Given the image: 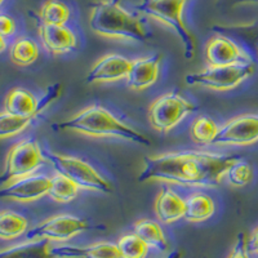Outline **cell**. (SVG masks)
<instances>
[{"label":"cell","instance_id":"obj_1","mask_svg":"<svg viewBox=\"0 0 258 258\" xmlns=\"http://www.w3.org/2000/svg\"><path fill=\"white\" fill-rule=\"evenodd\" d=\"M236 160L239 158L235 155L197 150L147 156L137 181L164 182L185 187H218Z\"/></svg>","mask_w":258,"mask_h":258},{"label":"cell","instance_id":"obj_19","mask_svg":"<svg viewBox=\"0 0 258 258\" xmlns=\"http://www.w3.org/2000/svg\"><path fill=\"white\" fill-rule=\"evenodd\" d=\"M52 243L40 239H25L0 249V258H56L52 253Z\"/></svg>","mask_w":258,"mask_h":258},{"label":"cell","instance_id":"obj_26","mask_svg":"<svg viewBox=\"0 0 258 258\" xmlns=\"http://www.w3.org/2000/svg\"><path fill=\"white\" fill-rule=\"evenodd\" d=\"M34 119L35 117L11 114L6 110L0 111V140H8L24 133Z\"/></svg>","mask_w":258,"mask_h":258},{"label":"cell","instance_id":"obj_30","mask_svg":"<svg viewBox=\"0 0 258 258\" xmlns=\"http://www.w3.org/2000/svg\"><path fill=\"white\" fill-rule=\"evenodd\" d=\"M227 258H250L249 249H248V239L243 232L238 235Z\"/></svg>","mask_w":258,"mask_h":258},{"label":"cell","instance_id":"obj_28","mask_svg":"<svg viewBox=\"0 0 258 258\" xmlns=\"http://www.w3.org/2000/svg\"><path fill=\"white\" fill-rule=\"evenodd\" d=\"M116 244L121 258H146L150 249L135 232L123 235Z\"/></svg>","mask_w":258,"mask_h":258},{"label":"cell","instance_id":"obj_35","mask_svg":"<svg viewBox=\"0 0 258 258\" xmlns=\"http://www.w3.org/2000/svg\"><path fill=\"white\" fill-rule=\"evenodd\" d=\"M4 2H6V0H0V7L3 6V3H4Z\"/></svg>","mask_w":258,"mask_h":258},{"label":"cell","instance_id":"obj_10","mask_svg":"<svg viewBox=\"0 0 258 258\" xmlns=\"http://www.w3.org/2000/svg\"><path fill=\"white\" fill-rule=\"evenodd\" d=\"M62 92L61 84H54L47 89L45 94L38 100L34 94L25 88L11 89L4 98V110L11 114L21 116L36 117L40 112L44 111L48 106L56 101Z\"/></svg>","mask_w":258,"mask_h":258},{"label":"cell","instance_id":"obj_18","mask_svg":"<svg viewBox=\"0 0 258 258\" xmlns=\"http://www.w3.org/2000/svg\"><path fill=\"white\" fill-rule=\"evenodd\" d=\"M186 200L169 186H163L155 200V214L165 225H172L185 217Z\"/></svg>","mask_w":258,"mask_h":258},{"label":"cell","instance_id":"obj_22","mask_svg":"<svg viewBox=\"0 0 258 258\" xmlns=\"http://www.w3.org/2000/svg\"><path fill=\"white\" fill-rule=\"evenodd\" d=\"M40 49L36 41L27 36H20L9 47V58L18 68H27L38 61Z\"/></svg>","mask_w":258,"mask_h":258},{"label":"cell","instance_id":"obj_29","mask_svg":"<svg viewBox=\"0 0 258 258\" xmlns=\"http://www.w3.org/2000/svg\"><path fill=\"white\" fill-rule=\"evenodd\" d=\"M225 177L234 187H244L253 179V169L248 161L239 159L229 168Z\"/></svg>","mask_w":258,"mask_h":258},{"label":"cell","instance_id":"obj_5","mask_svg":"<svg viewBox=\"0 0 258 258\" xmlns=\"http://www.w3.org/2000/svg\"><path fill=\"white\" fill-rule=\"evenodd\" d=\"M47 163L49 161L35 140H21L13 145L7 154L3 173L0 176V185L38 173V170Z\"/></svg>","mask_w":258,"mask_h":258},{"label":"cell","instance_id":"obj_13","mask_svg":"<svg viewBox=\"0 0 258 258\" xmlns=\"http://www.w3.org/2000/svg\"><path fill=\"white\" fill-rule=\"evenodd\" d=\"M206 61L208 66H229L249 63L252 58L244 48L230 38L217 35L207 43Z\"/></svg>","mask_w":258,"mask_h":258},{"label":"cell","instance_id":"obj_23","mask_svg":"<svg viewBox=\"0 0 258 258\" xmlns=\"http://www.w3.org/2000/svg\"><path fill=\"white\" fill-rule=\"evenodd\" d=\"M79 186L61 172H54L50 176V187L48 197L58 204H69L78 198Z\"/></svg>","mask_w":258,"mask_h":258},{"label":"cell","instance_id":"obj_34","mask_svg":"<svg viewBox=\"0 0 258 258\" xmlns=\"http://www.w3.org/2000/svg\"><path fill=\"white\" fill-rule=\"evenodd\" d=\"M165 258H182V252H179V250H174V252L169 253Z\"/></svg>","mask_w":258,"mask_h":258},{"label":"cell","instance_id":"obj_6","mask_svg":"<svg viewBox=\"0 0 258 258\" xmlns=\"http://www.w3.org/2000/svg\"><path fill=\"white\" fill-rule=\"evenodd\" d=\"M197 105L187 100L178 92H168L161 94L151 102L147 110L150 125L161 133H168L194 111Z\"/></svg>","mask_w":258,"mask_h":258},{"label":"cell","instance_id":"obj_32","mask_svg":"<svg viewBox=\"0 0 258 258\" xmlns=\"http://www.w3.org/2000/svg\"><path fill=\"white\" fill-rule=\"evenodd\" d=\"M248 249L250 253L258 255V227L253 230L250 236L248 238Z\"/></svg>","mask_w":258,"mask_h":258},{"label":"cell","instance_id":"obj_16","mask_svg":"<svg viewBox=\"0 0 258 258\" xmlns=\"http://www.w3.org/2000/svg\"><path fill=\"white\" fill-rule=\"evenodd\" d=\"M160 54L132 59V64L125 79L126 87L133 91H145L155 84L160 73Z\"/></svg>","mask_w":258,"mask_h":258},{"label":"cell","instance_id":"obj_12","mask_svg":"<svg viewBox=\"0 0 258 258\" xmlns=\"http://www.w3.org/2000/svg\"><path fill=\"white\" fill-rule=\"evenodd\" d=\"M49 187L50 177L34 173L0 186V199L29 204L47 197Z\"/></svg>","mask_w":258,"mask_h":258},{"label":"cell","instance_id":"obj_2","mask_svg":"<svg viewBox=\"0 0 258 258\" xmlns=\"http://www.w3.org/2000/svg\"><path fill=\"white\" fill-rule=\"evenodd\" d=\"M57 131L79 133L96 138H117L123 141L135 142L142 146H150V138L137 129L121 121L102 105H91L80 110L66 120L53 124Z\"/></svg>","mask_w":258,"mask_h":258},{"label":"cell","instance_id":"obj_7","mask_svg":"<svg viewBox=\"0 0 258 258\" xmlns=\"http://www.w3.org/2000/svg\"><path fill=\"white\" fill-rule=\"evenodd\" d=\"M44 154L53 167L73 179L82 190L102 194H110L112 191L110 182L84 159L52 151H44Z\"/></svg>","mask_w":258,"mask_h":258},{"label":"cell","instance_id":"obj_9","mask_svg":"<svg viewBox=\"0 0 258 258\" xmlns=\"http://www.w3.org/2000/svg\"><path fill=\"white\" fill-rule=\"evenodd\" d=\"M88 222L73 214H56L27 230L26 239H40L50 243H66L88 230Z\"/></svg>","mask_w":258,"mask_h":258},{"label":"cell","instance_id":"obj_15","mask_svg":"<svg viewBox=\"0 0 258 258\" xmlns=\"http://www.w3.org/2000/svg\"><path fill=\"white\" fill-rule=\"evenodd\" d=\"M38 34L43 47L53 56H63L77 48V35L68 25L40 24Z\"/></svg>","mask_w":258,"mask_h":258},{"label":"cell","instance_id":"obj_20","mask_svg":"<svg viewBox=\"0 0 258 258\" xmlns=\"http://www.w3.org/2000/svg\"><path fill=\"white\" fill-rule=\"evenodd\" d=\"M185 200L186 212L183 218L187 222L200 223L213 217L214 212H216V204L208 194L195 191L191 195H188L187 199Z\"/></svg>","mask_w":258,"mask_h":258},{"label":"cell","instance_id":"obj_4","mask_svg":"<svg viewBox=\"0 0 258 258\" xmlns=\"http://www.w3.org/2000/svg\"><path fill=\"white\" fill-rule=\"evenodd\" d=\"M187 0H141L136 6L138 12L173 30L183 47V54L191 59L195 54L197 41L183 18Z\"/></svg>","mask_w":258,"mask_h":258},{"label":"cell","instance_id":"obj_14","mask_svg":"<svg viewBox=\"0 0 258 258\" xmlns=\"http://www.w3.org/2000/svg\"><path fill=\"white\" fill-rule=\"evenodd\" d=\"M132 64V59L121 54L110 53L101 57L94 63L88 73L85 82L88 84H101V83H114L126 79Z\"/></svg>","mask_w":258,"mask_h":258},{"label":"cell","instance_id":"obj_33","mask_svg":"<svg viewBox=\"0 0 258 258\" xmlns=\"http://www.w3.org/2000/svg\"><path fill=\"white\" fill-rule=\"evenodd\" d=\"M7 48H8V43H7V38H4L3 35H0V53L6 52Z\"/></svg>","mask_w":258,"mask_h":258},{"label":"cell","instance_id":"obj_3","mask_svg":"<svg viewBox=\"0 0 258 258\" xmlns=\"http://www.w3.org/2000/svg\"><path fill=\"white\" fill-rule=\"evenodd\" d=\"M89 27L98 36L141 43L149 39L144 22L128 12L120 0H100L91 9Z\"/></svg>","mask_w":258,"mask_h":258},{"label":"cell","instance_id":"obj_8","mask_svg":"<svg viewBox=\"0 0 258 258\" xmlns=\"http://www.w3.org/2000/svg\"><path fill=\"white\" fill-rule=\"evenodd\" d=\"M254 74V64L236 63L229 66H208L200 73L190 74L186 77V83L190 85H199L212 91L226 92L249 79Z\"/></svg>","mask_w":258,"mask_h":258},{"label":"cell","instance_id":"obj_27","mask_svg":"<svg viewBox=\"0 0 258 258\" xmlns=\"http://www.w3.org/2000/svg\"><path fill=\"white\" fill-rule=\"evenodd\" d=\"M70 17V8L59 0H45L39 11L41 24L45 25H66Z\"/></svg>","mask_w":258,"mask_h":258},{"label":"cell","instance_id":"obj_31","mask_svg":"<svg viewBox=\"0 0 258 258\" xmlns=\"http://www.w3.org/2000/svg\"><path fill=\"white\" fill-rule=\"evenodd\" d=\"M16 21L11 16L0 13V35H3L4 38H11L16 34Z\"/></svg>","mask_w":258,"mask_h":258},{"label":"cell","instance_id":"obj_25","mask_svg":"<svg viewBox=\"0 0 258 258\" xmlns=\"http://www.w3.org/2000/svg\"><path fill=\"white\" fill-rule=\"evenodd\" d=\"M220 125L207 115L195 117L190 125V137L198 145H213Z\"/></svg>","mask_w":258,"mask_h":258},{"label":"cell","instance_id":"obj_11","mask_svg":"<svg viewBox=\"0 0 258 258\" xmlns=\"http://www.w3.org/2000/svg\"><path fill=\"white\" fill-rule=\"evenodd\" d=\"M258 142V115L243 114L231 117L220 126L213 145L216 146H248Z\"/></svg>","mask_w":258,"mask_h":258},{"label":"cell","instance_id":"obj_17","mask_svg":"<svg viewBox=\"0 0 258 258\" xmlns=\"http://www.w3.org/2000/svg\"><path fill=\"white\" fill-rule=\"evenodd\" d=\"M56 258H121L117 244L100 241L91 245H57L52 246Z\"/></svg>","mask_w":258,"mask_h":258},{"label":"cell","instance_id":"obj_24","mask_svg":"<svg viewBox=\"0 0 258 258\" xmlns=\"http://www.w3.org/2000/svg\"><path fill=\"white\" fill-rule=\"evenodd\" d=\"M29 230V220L15 211L0 212V240H16Z\"/></svg>","mask_w":258,"mask_h":258},{"label":"cell","instance_id":"obj_21","mask_svg":"<svg viewBox=\"0 0 258 258\" xmlns=\"http://www.w3.org/2000/svg\"><path fill=\"white\" fill-rule=\"evenodd\" d=\"M135 234L141 239L145 244L151 249L164 252L168 248V241L165 234L156 221L153 220H140L133 226Z\"/></svg>","mask_w":258,"mask_h":258}]
</instances>
